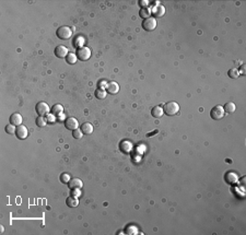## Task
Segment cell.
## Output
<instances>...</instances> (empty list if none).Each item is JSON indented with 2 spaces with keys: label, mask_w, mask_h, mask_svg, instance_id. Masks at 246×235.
Masks as SVG:
<instances>
[{
  "label": "cell",
  "mask_w": 246,
  "mask_h": 235,
  "mask_svg": "<svg viewBox=\"0 0 246 235\" xmlns=\"http://www.w3.org/2000/svg\"><path fill=\"white\" fill-rule=\"evenodd\" d=\"M163 110L167 116H174L179 112V105L174 101L167 102V103L164 104Z\"/></svg>",
  "instance_id": "1"
},
{
  "label": "cell",
  "mask_w": 246,
  "mask_h": 235,
  "mask_svg": "<svg viewBox=\"0 0 246 235\" xmlns=\"http://www.w3.org/2000/svg\"><path fill=\"white\" fill-rule=\"evenodd\" d=\"M56 34H57V37H58V38L65 39V41H66V39L71 38L72 31H71V28H70L69 26L64 25V26H60V28L57 30Z\"/></svg>",
  "instance_id": "2"
},
{
  "label": "cell",
  "mask_w": 246,
  "mask_h": 235,
  "mask_svg": "<svg viewBox=\"0 0 246 235\" xmlns=\"http://www.w3.org/2000/svg\"><path fill=\"white\" fill-rule=\"evenodd\" d=\"M224 114H225V112L221 105L214 106V107L210 110V116H211V118L214 119V120H220V119H222L223 117H224Z\"/></svg>",
  "instance_id": "3"
},
{
  "label": "cell",
  "mask_w": 246,
  "mask_h": 235,
  "mask_svg": "<svg viewBox=\"0 0 246 235\" xmlns=\"http://www.w3.org/2000/svg\"><path fill=\"white\" fill-rule=\"evenodd\" d=\"M77 57L78 59H80L82 61H86L90 59L91 57V49L89 47H80L77 49Z\"/></svg>",
  "instance_id": "4"
},
{
  "label": "cell",
  "mask_w": 246,
  "mask_h": 235,
  "mask_svg": "<svg viewBox=\"0 0 246 235\" xmlns=\"http://www.w3.org/2000/svg\"><path fill=\"white\" fill-rule=\"evenodd\" d=\"M142 28L145 31H148V32H151V31L156 30V18H148V19L143 20L142 22Z\"/></svg>",
  "instance_id": "5"
},
{
  "label": "cell",
  "mask_w": 246,
  "mask_h": 235,
  "mask_svg": "<svg viewBox=\"0 0 246 235\" xmlns=\"http://www.w3.org/2000/svg\"><path fill=\"white\" fill-rule=\"evenodd\" d=\"M35 110H36V113L39 115V116H45V115L49 114V112H50L49 106H48V104L45 103V102H39V103H37L36 106H35Z\"/></svg>",
  "instance_id": "6"
},
{
  "label": "cell",
  "mask_w": 246,
  "mask_h": 235,
  "mask_svg": "<svg viewBox=\"0 0 246 235\" xmlns=\"http://www.w3.org/2000/svg\"><path fill=\"white\" fill-rule=\"evenodd\" d=\"M65 127L68 130H74L79 127V121L74 117H69L65 120Z\"/></svg>",
  "instance_id": "7"
},
{
  "label": "cell",
  "mask_w": 246,
  "mask_h": 235,
  "mask_svg": "<svg viewBox=\"0 0 246 235\" xmlns=\"http://www.w3.org/2000/svg\"><path fill=\"white\" fill-rule=\"evenodd\" d=\"M15 135H17V138L18 139H21V140H23V139H25L26 137H28V128H26L25 126H23V125L18 126L17 131H15Z\"/></svg>",
  "instance_id": "8"
},
{
  "label": "cell",
  "mask_w": 246,
  "mask_h": 235,
  "mask_svg": "<svg viewBox=\"0 0 246 235\" xmlns=\"http://www.w3.org/2000/svg\"><path fill=\"white\" fill-rule=\"evenodd\" d=\"M68 54H69V53H68V48L66 47V46L59 45L55 48V55H56V57H58V58H66V57L68 56Z\"/></svg>",
  "instance_id": "9"
},
{
  "label": "cell",
  "mask_w": 246,
  "mask_h": 235,
  "mask_svg": "<svg viewBox=\"0 0 246 235\" xmlns=\"http://www.w3.org/2000/svg\"><path fill=\"white\" fill-rule=\"evenodd\" d=\"M68 186H69L70 189L72 190H80L82 187H83V183H82L81 179L79 178H71L70 181L68 183Z\"/></svg>",
  "instance_id": "10"
},
{
  "label": "cell",
  "mask_w": 246,
  "mask_h": 235,
  "mask_svg": "<svg viewBox=\"0 0 246 235\" xmlns=\"http://www.w3.org/2000/svg\"><path fill=\"white\" fill-rule=\"evenodd\" d=\"M106 92L110 93V94H116V93L119 92V85L117 82H110V83H107V85H106Z\"/></svg>",
  "instance_id": "11"
},
{
  "label": "cell",
  "mask_w": 246,
  "mask_h": 235,
  "mask_svg": "<svg viewBox=\"0 0 246 235\" xmlns=\"http://www.w3.org/2000/svg\"><path fill=\"white\" fill-rule=\"evenodd\" d=\"M10 124H12V125L14 126H20L22 124V116L19 114V113H14V114H12L10 116Z\"/></svg>",
  "instance_id": "12"
},
{
  "label": "cell",
  "mask_w": 246,
  "mask_h": 235,
  "mask_svg": "<svg viewBox=\"0 0 246 235\" xmlns=\"http://www.w3.org/2000/svg\"><path fill=\"white\" fill-rule=\"evenodd\" d=\"M163 114H164L163 107H161V106H159V105L154 106L151 110V115L154 117V118H161V117L163 116Z\"/></svg>",
  "instance_id": "13"
},
{
  "label": "cell",
  "mask_w": 246,
  "mask_h": 235,
  "mask_svg": "<svg viewBox=\"0 0 246 235\" xmlns=\"http://www.w3.org/2000/svg\"><path fill=\"white\" fill-rule=\"evenodd\" d=\"M164 13H165V8H164V6H162V4L159 3L158 6L154 7V9H153V14H154V17L161 18V17H163V15H164Z\"/></svg>",
  "instance_id": "14"
},
{
  "label": "cell",
  "mask_w": 246,
  "mask_h": 235,
  "mask_svg": "<svg viewBox=\"0 0 246 235\" xmlns=\"http://www.w3.org/2000/svg\"><path fill=\"white\" fill-rule=\"evenodd\" d=\"M120 150L125 153H130L132 151V145L129 141H121L120 142Z\"/></svg>",
  "instance_id": "15"
},
{
  "label": "cell",
  "mask_w": 246,
  "mask_h": 235,
  "mask_svg": "<svg viewBox=\"0 0 246 235\" xmlns=\"http://www.w3.org/2000/svg\"><path fill=\"white\" fill-rule=\"evenodd\" d=\"M80 129L82 130L83 135H91L93 132V126L90 123H84L81 125Z\"/></svg>",
  "instance_id": "16"
},
{
  "label": "cell",
  "mask_w": 246,
  "mask_h": 235,
  "mask_svg": "<svg viewBox=\"0 0 246 235\" xmlns=\"http://www.w3.org/2000/svg\"><path fill=\"white\" fill-rule=\"evenodd\" d=\"M66 203H67L68 207L70 208H76L78 207L79 205V199L77 198V197H74V196H70L67 198V200H66Z\"/></svg>",
  "instance_id": "17"
},
{
  "label": "cell",
  "mask_w": 246,
  "mask_h": 235,
  "mask_svg": "<svg viewBox=\"0 0 246 235\" xmlns=\"http://www.w3.org/2000/svg\"><path fill=\"white\" fill-rule=\"evenodd\" d=\"M50 110H52V114L54 115V116H60V115L64 113V107H63V105H60V104H55Z\"/></svg>",
  "instance_id": "18"
},
{
  "label": "cell",
  "mask_w": 246,
  "mask_h": 235,
  "mask_svg": "<svg viewBox=\"0 0 246 235\" xmlns=\"http://www.w3.org/2000/svg\"><path fill=\"white\" fill-rule=\"evenodd\" d=\"M225 178H227L228 183H230V184H235L236 181H238V176L235 174V173H232V172L228 173L227 176H225Z\"/></svg>",
  "instance_id": "19"
},
{
  "label": "cell",
  "mask_w": 246,
  "mask_h": 235,
  "mask_svg": "<svg viewBox=\"0 0 246 235\" xmlns=\"http://www.w3.org/2000/svg\"><path fill=\"white\" fill-rule=\"evenodd\" d=\"M139 15L145 20L148 19V18H150V15H151V10H150L149 8L140 9V11H139Z\"/></svg>",
  "instance_id": "20"
},
{
  "label": "cell",
  "mask_w": 246,
  "mask_h": 235,
  "mask_svg": "<svg viewBox=\"0 0 246 235\" xmlns=\"http://www.w3.org/2000/svg\"><path fill=\"white\" fill-rule=\"evenodd\" d=\"M106 94H107V92H106V90H104V89H97L96 91H95V93H94V95H95V97H97V99H100V100H103V99H105L106 97Z\"/></svg>",
  "instance_id": "21"
},
{
  "label": "cell",
  "mask_w": 246,
  "mask_h": 235,
  "mask_svg": "<svg viewBox=\"0 0 246 235\" xmlns=\"http://www.w3.org/2000/svg\"><path fill=\"white\" fill-rule=\"evenodd\" d=\"M66 60H67V63L69 64V65H74V64H76L77 60H78V57H77L76 54L69 53V54H68V56L66 57Z\"/></svg>",
  "instance_id": "22"
},
{
  "label": "cell",
  "mask_w": 246,
  "mask_h": 235,
  "mask_svg": "<svg viewBox=\"0 0 246 235\" xmlns=\"http://www.w3.org/2000/svg\"><path fill=\"white\" fill-rule=\"evenodd\" d=\"M223 110H224V112H227V113H234L235 112V104L232 103V102H229V103H227L224 105Z\"/></svg>",
  "instance_id": "23"
},
{
  "label": "cell",
  "mask_w": 246,
  "mask_h": 235,
  "mask_svg": "<svg viewBox=\"0 0 246 235\" xmlns=\"http://www.w3.org/2000/svg\"><path fill=\"white\" fill-rule=\"evenodd\" d=\"M228 74H229L230 78H232V79H238V77H240V71H238V70L236 69V68H232V69L229 70Z\"/></svg>",
  "instance_id": "24"
},
{
  "label": "cell",
  "mask_w": 246,
  "mask_h": 235,
  "mask_svg": "<svg viewBox=\"0 0 246 235\" xmlns=\"http://www.w3.org/2000/svg\"><path fill=\"white\" fill-rule=\"evenodd\" d=\"M47 124V118H45L44 116H38L36 118V125L38 127H45Z\"/></svg>",
  "instance_id": "25"
},
{
  "label": "cell",
  "mask_w": 246,
  "mask_h": 235,
  "mask_svg": "<svg viewBox=\"0 0 246 235\" xmlns=\"http://www.w3.org/2000/svg\"><path fill=\"white\" fill-rule=\"evenodd\" d=\"M84 44V38L82 36H77L76 37V39H74V47H77V48H80V47H83V45Z\"/></svg>",
  "instance_id": "26"
},
{
  "label": "cell",
  "mask_w": 246,
  "mask_h": 235,
  "mask_svg": "<svg viewBox=\"0 0 246 235\" xmlns=\"http://www.w3.org/2000/svg\"><path fill=\"white\" fill-rule=\"evenodd\" d=\"M15 131H17V127H15L14 125H12V124H9V125L6 126V132L7 134H15Z\"/></svg>",
  "instance_id": "27"
},
{
  "label": "cell",
  "mask_w": 246,
  "mask_h": 235,
  "mask_svg": "<svg viewBox=\"0 0 246 235\" xmlns=\"http://www.w3.org/2000/svg\"><path fill=\"white\" fill-rule=\"evenodd\" d=\"M72 136H74V138H76V139H81L82 136H83V132H82V130L80 128H77V129L72 130Z\"/></svg>",
  "instance_id": "28"
},
{
  "label": "cell",
  "mask_w": 246,
  "mask_h": 235,
  "mask_svg": "<svg viewBox=\"0 0 246 235\" xmlns=\"http://www.w3.org/2000/svg\"><path fill=\"white\" fill-rule=\"evenodd\" d=\"M70 176L68 174H66V173H64V174L60 175V181L61 183H65V184H68L70 181Z\"/></svg>",
  "instance_id": "29"
},
{
  "label": "cell",
  "mask_w": 246,
  "mask_h": 235,
  "mask_svg": "<svg viewBox=\"0 0 246 235\" xmlns=\"http://www.w3.org/2000/svg\"><path fill=\"white\" fill-rule=\"evenodd\" d=\"M149 3H150V2L148 1V0H140V1H139V6L141 7V9H142V8H148Z\"/></svg>",
  "instance_id": "30"
},
{
  "label": "cell",
  "mask_w": 246,
  "mask_h": 235,
  "mask_svg": "<svg viewBox=\"0 0 246 235\" xmlns=\"http://www.w3.org/2000/svg\"><path fill=\"white\" fill-rule=\"evenodd\" d=\"M47 120H49V121H55V117H54V115H48V117H47Z\"/></svg>",
  "instance_id": "31"
},
{
  "label": "cell",
  "mask_w": 246,
  "mask_h": 235,
  "mask_svg": "<svg viewBox=\"0 0 246 235\" xmlns=\"http://www.w3.org/2000/svg\"><path fill=\"white\" fill-rule=\"evenodd\" d=\"M245 66H242V69H241V72H240V74H245Z\"/></svg>",
  "instance_id": "32"
},
{
  "label": "cell",
  "mask_w": 246,
  "mask_h": 235,
  "mask_svg": "<svg viewBox=\"0 0 246 235\" xmlns=\"http://www.w3.org/2000/svg\"><path fill=\"white\" fill-rule=\"evenodd\" d=\"M0 231H1V233H3V231H4V227H0Z\"/></svg>",
  "instance_id": "33"
}]
</instances>
